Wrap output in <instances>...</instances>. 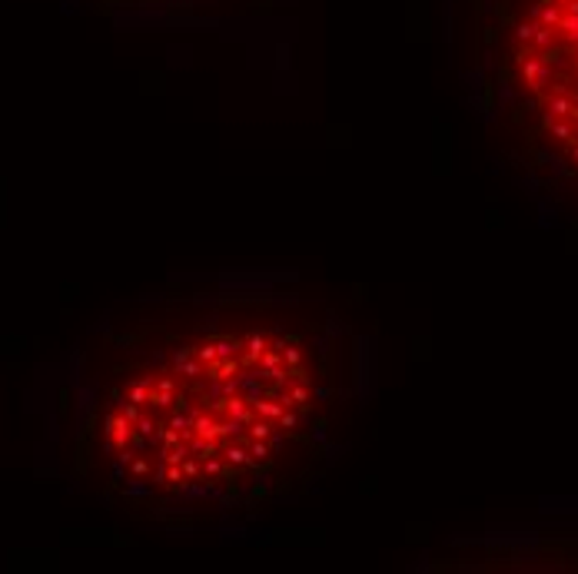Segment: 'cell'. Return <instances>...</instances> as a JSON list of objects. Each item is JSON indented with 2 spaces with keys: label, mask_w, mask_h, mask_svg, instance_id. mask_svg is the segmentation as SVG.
Listing matches in <instances>:
<instances>
[{
  "label": "cell",
  "mask_w": 578,
  "mask_h": 574,
  "mask_svg": "<svg viewBox=\"0 0 578 574\" xmlns=\"http://www.w3.org/2000/svg\"><path fill=\"white\" fill-rule=\"evenodd\" d=\"M466 86L498 156L578 219V0H469Z\"/></svg>",
  "instance_id": "obj_2"
},
{
  "label": "cell",
  "mask_w": 578,
  "mask_h": 574,
  "mask_svg": "<svg viewBox=\"0 0 578 574\" xmlns=\"http://www.w3.org/2000/svg\"><path fill=\"white\" fill-rule=\"evenodd\" d=\"M236 3H239V0H236ZM250 3H256V0H250Z\"/></svg>",
  "instance_id": "obj_3"
},
{
  "label": "cell",
  "mask_w": 578,
  "mask_h": 574,
  "mask_svg": "<svg viewBox=\"0 0 578 574\" xmlns=\"http://www.w3.org/2000/svg\"><path fill=\"white\" fill-rule=\"evenodd\" d=\"M365 342L320 296L236 282L113 336L86 405L110 491L180 521H250L300 501L346 451Z\"/></svg>",
  "instance_id": "obj_1"
}]
</instances>
